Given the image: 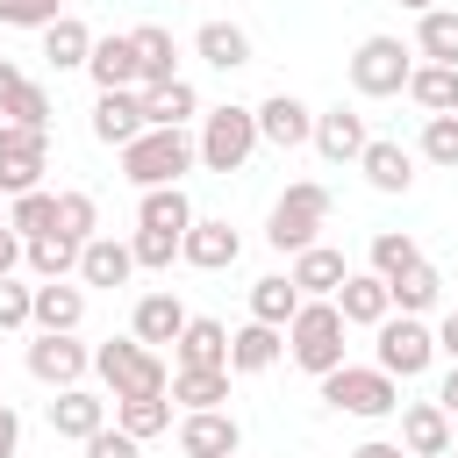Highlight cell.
<instances>
[{
  "instance_id": "7c38bea8",
  "label": "cell",
  "mask_w": 458,
  "mask_h": 458,
  "mask_svg": "<svg viewBox=\"0 0 458 458\" xmlns=\"http://www.w3.org/2000/svg\"><path fill=\"white\" fill-rule=\"evenodd\" d=\"M401 451L408 458H451V415H444V401H401Z\"/></svg>"
},
{
  "instance_id": "ffe728a7",
  "label": "cell",
  "mask_w": 458,
  "mask_h": 458,
  "mask_svg": "<svg viewBox=\"0 0 458 458\" xmlns=\"http://www.w3.org/2000/svg\"><path fill=\"white\" fill-rule=\"evenodd\" d=\"M358 172H365L372 193H408V186H415V157H408L394 136H372L365 157H358Z\"/></svg>"
},
{
  "instance_id": "30bf717a",
  "label": "cell",
  "mask_w": 458,
  "mask_h": 458,
  "mask_svg": "<svg viewBox=\"0 0 458 458\" xmlns=\"http://www.w3.org/2000/svg\"><path fill=\"white\" fill-rule=\"evenodd\" d=\"M29 372H36L43 386L64 394V386H79V379L93 372V351H86L79 336H43V329H36V344H29Z\"/></svg>"
},
{
  "instance_id": "b9f144b4",
  "label": "cell",
  "mask_w": 458,
  "mask_h": 458,
  "mask_svg": "<svg viewBox=\"0 0 458 458\" xmlns=\"http://www.w3.org/2000/svg\"><path fill=\"white\" fill-rule=\"evenodd\" d=\"M21 265H29L36 279H72V272H79V243H64V236L50 229V236H36V243H29V258H21Z\"/></svg>"
},
{
  "instance_id": "9c48e42d",
  "label": "cell",
  "mask_w": 458,
  "mask_h": 458,
  "mask_svg": "<svg viewBox=\"0 0 458 458\" xmlns=\"http://www.w3.org/2000/svg\"><path fill=\"white\" fill-rule=\"evenodd\" d=\"M429 358H437V329L422 315H386L379 322V372L415 379V372H429Z\"/></svg>"
},
{
  "instance_id": "ba28073f",
  "label": "cell",
  "mask_w": 458,
  "mask_h": 458,
  "mask_svg": "<svg viewBox=\"0 0 458 458\" xmlns=\"http://www.w3.org/2000/svg\"><path fill=\"white\" fill-rule=\"evenodd\" d=\"M50 172V129H29V122H0V193L21 200L36 193Z\"/></svg>"
},
{
  "instance_id": "9a60e30c",
  "label": "cell",
  "mask_w": 458,
  "mask_h": 458,
  "mask_svg": "<svg viewBox=\"0 0 458 458\" xmlns=\"http://www.w3.org/2000/svg\"><path fill=\"white\" fill-rule=\"evenodd\" d=\"M258 136H265L272 150H301V143H315V114H308V100H293V93L258 100Z\"/></svg>"
},
{
  "instance_id": "6da1fadb",
  "label": "cell",
  "mask_w": 458,
  "mask_h": 458,
  "mask_svg": "<svg viewBox=\"0 0 458 458\" xmlns=\"http://www.w3.org/2000/svg\"><path fill=\"white\" fill-rule=\"evenodd\" d=\"M193 165H200V143H193L186 129H143V136L122 150V179H129L136 193L179 186V172H193Z\"/></svg>"
},
{
  "instance_id": "ee69618b",
  "label": "cell",
  "mask_w": 458,
  "mask_h": 458,
  "mask_svg": "<svg viewBox=\"0 0 458 458\" xmlns=\"http://www.w3.org/2000/svg\"><path fill=\"white\" fill-rule=\"evenodd\" d=\"M179 243H186V236H165V229H136V236H129V250H136L143 272H165V265L179 258Z\"/></svg>"
},
{
  "instance_id": "5b68a950",
  "label": "cell",
  "mask_w": 458,
  "mask_h": 458,
  "mask_svg": "<svg viewBox=\"0 0 458 458\" xmlns=\"http://www.w3.org/2000/svg\"><path fill=\"white\" fill-rule=\"evenodd\" d=\"M193 143H200V165H208V172H243L250 150L265 143V136H258V107H229V100L208 107Z\"/></svg>"
},
{
  "instance_id": "f1b7e54d",
  "label": "cell",
  "mask_w": 458,
  "mask_h": 458,
  "mask_svg": "<svg viewBox=\"0 0 458 458\" xmlns=\"http://www.w3.org/2000/svg\"><path fill=\"white\" fill-rule=\"evenodd\" d=\"M129 272H136V250L114 243V236H93V243L79 250V279H86V286H129Z\"/></svg>"
},
{
  "instance_id": "7a4b0ae2",
  "label": "cell",
  "mask_w": 458,
  "mask_h": 458,
  "mask_svg": "<svg viewBox=\"0 0 458 458\" xmlns=\"http://www.w3.org/2000/svg\"><path fill=\"white\" fill-rule=\"evenodd\" d=\"M93 372L107 379V394L114 401H143V394H172V365L150 351V344H136V336H107L100 351H93Z\"/></svg>"
},
{
  "instance_id": "8fae6325",
  "label": "cell",
  "mask_w": 458,
  "mask_h": 458,
  "mask_svg": "<svg viewBox=\"0 0 458 458\" xmlns=\"http://www.w3.org/2000/svg\"><path fill=\"white\" fill-rule=\"evenodd\" d=\"M172 365L179 372H229V329L215 315H193L179 329V344H172Z\"/></svg>"
},
{
  "instance_id": "cb8c5ba5",
  "label": "cell",
  "mask_w": 458,
  "mask_h": 458,
  "mask_svg": "<svg viewBox=\"0 0 458 458\" xmlns=\"http://www.w3.org/2000/svg\"><path fill=\"white\" fill-rule=\"evenodd\" d=\"M86 72H93L100 93H129V86H143V72H136V43H129V36H100L93 57H86Z\"/></svg>"
},
{
  "instance_id": "5bb4252c",
  "label": "cell",
  "mask_w": 458,
  "mask_h": 458,
  "mask_svg": "<svg viewBox=\"0 0 458 458\" xmlns=\"http://www.w3.org/2000/svg\"><path fill=\"white\" fill-rule=\"evenodd\" d=\"M143 129H150V122H143V86H129V93H100V100H93V136H100L107 150H129Z\"/></svg>"
},
{
  "instance_id": "7dc6e473",
  "label": "cell",
  "mask_w": 458,
  "mask_h": 458,
  "mask_svg": "<svg viewBox=\"0 0 458 458\" xmlns=\"http://www.w3.org/2000/svg\"><path fill=\"white\" fill-rule=\"evenodd\" d=\"M79 451H86V458H143V444H136L129 429H100V437H86Z\"/></svg>"
},
{
  "instance_id": "d590c367",
  "label": "cell",
  "mask_w": 458,
  "mask_h": 458,
  "mask_svg": "<svg viewBox=\"0 0 458 458\" xmlns=\"http://www.w3.org/2000/svg\"><path fill=\"white\" fill-rule=\"evenodd\" d=\"M7 229L21 236V243H36V236H50L57 229V193H21V200H7Z\"/></svg>"
},
{
  "instance_id": "7bdbcfd3",
  "label": "cell",
  "mask_w": 458,
  "mask_h": 458,
  "mask_svg": "<svg viewBox=\"0 0 458 458\" xmlns=\"http://www.w3.org/2000/svg\"><path fill=\"white\" fill-rule=\"evenodd\" d=\"M0 21L7 29H50V21H64V0H0Z\"/></svg>"
},
{
  "instance_id": "74e56055",
  "label": "cell",
  "mask_w": 458,
  "mask_h": 458,
  "mask_svg": "<svg viewBox=\"0 0 458 458\" xmlns=\"http://www.w3.org/2000/svg\"><path fill=\"white\" fill-rule=\"evenodd\" d=\"M415 50H422L429 64H458V14H451V7H429V14L415 21Z\"/></svg>"
},
{
  "instance_id": "d4e9b609",
  "label": "cell",
  "mask_w": 458,
  "mask_h": 458,
  "mask_svg": "<svg viewBox=\"0 0 458 458\" xmlns=\"http://www.w3.org/2000/svg\"><path fill=\"white\" fill-rule=\"evenodd\" d=\"M186 322H193V315H186L172 293H143V301H136V315H129V336L157 351V344H179V329H186Z\"/></svg>"
},
{
  "instance_id": "11a10c76",
  "label": "cell",
  "mask_w": 458,
  "mask_h": 458,
  "mask_svg": "<svg viewBox=\"0 0 458 458\" xmlns=\"http://www.w3.org/2000/svg\"><path fill=\"white\" fill-rule=\"evenodd\" d=\"M0 229H7V215H0Z\"/></svg>"
},
{
  "instance_id": "1f68e13d",
  "label": "cell",
  "mask_w": 458,
  "mask_h": 458,
  "mask_svg": "<svg viewBox=\"0 0 458 458\" xmlns=\"http://www.w3.org/2000/svg\"><path fill=\"white\" fill-rule=\"evenodd\" d=\"M136 229H165V236H186V229H193V200H186L179 186H150V193L136 200Z\"/></svg>"
},
{
  "instance_id": "4316f807",
  "label": "cell",
  "mask_w": 458,
  "mask_h": 458,
  "mask_svg": "<svg viewBox=\"0 0 458 458\" xmlns=\"http://www.w3.org/2000/svg\"><path fill=\"white\" fill-rule=\"evenodd\" d=\"M129 43H136V72H143V86L179 79V43H172V29L143 21V29H129Z\"/></svg>"
},
{
  "instance_id": "60d3db41",
  "label": "cell",
  "mask_w": 458,
  "mask_h": 458,
  "mask_svg": "<svg viewBox=\"0 0 458 458\" xmlns=\"http://www.w3.org/2000/svg\"><path fill=\"white\" fill-rule=\"evenodd\" d=\"M386 293H394V308H401V315H429V308H437V293H444V279H437V265L422 258V265H415V272H401Z\"/></svg>"
},
{
  "instance_id": "ac0fdd59",
  "label": "cell",
  "mask_w": 458,
  "mask_h": 458,
  "mask_svg": "<svg viewBox=\"0 0 458 458\" xmlns=\"http://www.w3.org/2000/svg\"><path fill=\"white\" fill-rule=\"evenodd\" d=\"M365 114L358 107H329V114H315V150L329 157V165H358L365 157Z\"/></svg>"
},
{
  "instance_id": "f35d334b",
  "label": "cell",
  "mask_w": 458,
  "mask_h": 458,
  "mask_svg": "<svg viewBox=\"0 0 458 458\" xmlns=\"http://www.w3.org/2000/svg\"><path fill=\"white\" fill-rule=\"evenodd\" d=\"M57 236H64V243H79V250L100 236V208H93V193H79V186H72V193H57Z\"/></svg>"
},
{
  "instance_id": "4fadbf2b",
  "label": "cell",
  "mask_w": 458,
  "mask_h": 458,
  "mask_svg": "<svg viewBox=\"0 0 458 458\" xmlns=\"http://www.w3.org/2000/svg\"><path fill=\"white\" fill-rule=\"evenodd\" d=\"M179 451L186 458H236L243 451V429H236L229 408H200V415L179 422Z\"/></svg>"
},
{
  "instance_id": "ab89813d",
  "label": "cell",
  "mask_w": 458,
  "mask_h": 458,
  "mask_svg": "<svg viewBox=\"0 0 458 458\" xmlns=\"http://www.w3.org/2000/svg\"><path fill=\"white\" fill-rule=\"evenodd\" d=\"M415 265H422V243H415V236H401V229H379V236H372V272H379L386 286H394L401 272H415Z\"/></svg>"
},
{
  "instance_id": "d6986e66",
  "label": "cell",
  "mask_w": 458,
  "mask_h": 458,
  "mask_svg": "<svg viewBox=\"0 0 458 458\" xmlns=\"http://www.w3.org/2000/svg\"><path fill=\"white\" fill-rule=\"evenodd\" d=\"M0 114H7V122H29V129H50V93H43L14 57H0Z\"/></svg>"
},
{
  "instance_id": "f5cc1de1",
  "label": "cell",
  "mask_w": 458,
  "mask_h": 458,
  "mask_svg": "<svg viewBox=\"0 0 458 458\" xmlns=\"http://www.w3.org/2000/svg\"><path fill=\"white\" fill-rule=\"evenodd\" d=\"M437 401H444V415H458V365L444 372V394H437Z\"/></svg>"
},
{
  "instance_id": "4dcf8cb0",
  "label": "cell",
  "mask_w": 458,
  "mask_h": 458,
  "mask_svg": "<svg viewBox=\"0 0 458 458\" xmlns=\"http://www.w3.org/2000/svg\"><path fill=\"white\" fill-rule=\"evenodd\" d=\"M193 50H200V64H215V72H243V64H250V36H243L236 21H200Z\"/></svg>"
},
{
  "instance_id": "484cf974",
  "label": "cell",
  "mask_w": 458,
  "mask_h": 458,
  "mask_svg": "<svg viewBox=\"0 0 458 458\" xmlns=\"http://www.w3.org/2000/svg\"><path fill=\"white\" fill-rule=\"evenodd\" d=\"M279 358H286V329H272V322H243L229 336V372H272Z\"/></svg>"
},
{
  "instance_id": "f907efd6",
  "label": "cell",
  "mask_w": 458,
  "mask_h": 458,
  "mask_svg": "<svg viewBox=\"0 0 458 458\" xmlns=\"http://www.w3.org/2000/svg\"><path fill=\"white\" fill-rule=\"evenodd\" d=\"M437 351H444V358H451V365H458V308H451V315H444V322H437Z\"/></svg>"
},
{
  "instance_id": "836d02e7",
  "label": "cell",
  "mask_w": 458,
  "mask_h": 458,
  "mask_svg": "<svg viewBox=\"0 0 458 458\" xmlns=\"http://www.w3.org/2000/svg\"><path fill=\"white\" fill-rule=\"evenodd\" d=\"M114 429H129L136 444L172 429V394H143V401H114Z\"/></svg>"
},
{
  "instance_id": "e0dca14e",
  "label": "cell",
  "mask_w": 458,
  "mask_h": 458,
  "mask_svg": "<svg viewBox=\"0 0 458 458\" xmlns=\"http://www.w3.org/2000/svg\"><path fill=\"white\" fill-rule=\"evenodd\" d=\"M336 315H344L351 329H379V322L394 315V293H386V279H379V272H351V279L336 286Z\"/></svg>"
},
{
  "instance_id": "816d5d0a",
  "label": "cell",
  "mask_w": 458,
  "mask_h": 458,
  "mask_svg": "<svg viewBox=\"0 0 458 458\" xmlns=\"http://www.w3.org/2000/svg\"><path fill=\"white\" fill-rule=\"evenodd\" d=\"M351 458H408V451H401V444H379V437H372V444H358Z\"/></svg>"
},
{
  "instance_id": "c3c4849f",
  "label": "cell",
  "mask_w": 458,
  "mask_h": 458,
  "mask_svg": "<svg viewBox=\"0 0 458 458\" xmlns=\"http://www.w3.org/2000/svg\"><path fill=\"white\" fill-rule=\"evenodd\" d=\"M29 258V243L14 236V229H0V279H14V265Z\"/></svg>"
},
{
  "instance_id": "d6a6232c",
  "label": "cell",
  "mask_w": 458,
  "mask_h": 458,
  "mask_svg": "<svg viewBox=\"0 0 458 458\" xmlns=\"http://www.w3.org/2000/svg\"><path fill=\"white\" fill-rule=\"evenodd\" d=\"M301 315V286L286 279V272H272V279H258L250 286V322H272V329H286Z\"/></svg>"
},
{
  "instance_id": "603a6c76",
  "label": "cell",
  "mask_w": 458,
  "mask_h": 458,
  "mask_svg": "<svg viewBox=\"0 0 458 458\" xmlns=\"http://www.w3.org/2000/svg\"><path fill=\"white\" fill-rule=\"evenodd\" d=\"M50 429H57V437H72V444H86V437H100V429H107V401H100V394H86V386H64V394L50 401Z\"/></svg>"
},
{
  "instance_id": "f546056e",
  "label": "cell",
  "mask_w": 458,
  "mask_h": 458,
  "mask_svg": "<svg viewBox=\"0 0 458 458\" xmlns=\"http://www.w3.org/2000/svg\"><path fill=\"white\" fill-rule=\"evenodd\" d=\"M93 43H100V36H93V29L79 21V14H64V21H50V29H43V57H50L57 72H86Z\"/></svg>"
},
{
  "instance_id": "7402d4cb",
  "label": "cell",
  "mask_w": 458,
  "mask_h": 458,
  "mask_svg": "<svg viewBox=\"0 0 458 458\" xmlns=\"http://www.w3.org/2000/svg\"><path fill=\"white\" fill-rule=\"evenodd\" d=\"M79 322H86V286L43 279V286H36V329H43V336H72Z\"/></svg>"
},
{
  "instance_id": "8992f818",
  "label": "cell",
  "mask_w": 458,
  "mask_h": 458,
  "mask_svg": "<svg viewBox=\"0 0 458 458\" xmlns=\"http://www.w3.org/2000/svg\"><path fill=\"white\" fill-rule=\"evenodd\" d=\"M322 401H329L336 415H365V422H379V415L401 408V379L379 372V365H336V372L322 379Z\"/></svg>"
},
{
  "instance_id": "2e32d148",
  "label": "cell",
  "mask_w": 458,
  "mask_h": 458,
  "mask_svg": "<svg viewBox=\"0 0 458 458\" xmlns=\"http://www.w3.org/2000/svg\"><path fill=\"white\" fill-rule=\"evenodd\" d=\"M236 250H243V236H236L229 222H215V215H193V229H186V243H179V258H186L193 272H222V265H236Z\"/></svg>"
},
{
  "instance_id": "db71d44e",
  "label": "cell",
  "mask_w": 458,
  "mask_h": 458,
  "mask_svg": "<svg viewBox=\"0 0 458 458\" xmlns=\"http://www.w3.org/2000/svg\"><path fill=\"white\" fill-rule=\"evenodd\" d=\"M401 7H415V14H429V7H437V0H401Z\"/></svg>"
},
{
  "instance_id": "44dd1931",
  "label": "cell",
  "mask_w": 458,
  "mask_h": 458,
  "mask_svg": "<svg viewBox=\"0 0 458 458\" xmlns=\"http://www.w3.org/2000/svg\"><path fill=\"white\" fill-rule=\"evenodd\" d=\"M286 279L301 286V301H336V286L351 279V265H344V250L315 243V250H301V258H293V272H286Z\"/></svg>"
},
{
  "instance_id": "e575fe53",
  "label": "cell",
  "mask_w": 458,
  "mask_h": 458,
  "mask_svg": "<svg viewBox=\"0 0 458 458\" xmlns=\"http://www.w3.org/2000/svg\"><path fill=\"white\" fill-rule=\"evenodd\" d=\"M408 100L429 107V114H458V64H415Z\"/></svg>"
},
{
  "instance_id": "8d00e7d4",
  "label": "cell",
  "mask_w": 458,
  "mask_h": 458,
  "mask_svg": "<svg viewBox=\"0 0 458 458\" xmlns=\"http://www.w3.org/2000/svg\"><path fill=\"white\" fill-rule=\"evenodd\" d=\"M172 401H179L186 415L222 408V401H229V372H179V365H172Z\"/></svg>"
},
{
  "instance_id": "277c9868",
  "label": "cell",
  "mask_w": 458,
  "mask_h": 458,
  "mask_svg": "<svg viewBox=\"0 0 458 458\" xmlns=\"http://www.w3.org/2000/svg\"><path fill=\"white\" fill-rule=\"evenodd\" d=\"M322 222H329V186L293 179V186L272 200V215H265V243L286 250V258H301V250H315V229H322Z\"/></svg>"
},
{
  "instance_id": "f6af8a7d",
  "label": "cell",
  "mask_w": 458,
  "mask_h": 458,
  "mask_svg": "<svg viewBox=\"0 0 458 458\" xmlns=\"http://www.w3.org/2000/svg\"><path fill=\"white\" fill-rule=\"evenodd\" d=\"M422 157L429 165H458V114H429L422 122Z\"/></svg>"
},
{
  "instance_id": "3957f363",
  "label": "cell",
  "mask_w": 458,
  "mask_h": 458,
  "mask_svg": "<svg viewBox=\"0 0 458 458\" xmlns=\"http://www.w3.org/2000/svg\"><path fill=\"white\" fill-rule=\"evenodd\" d=\"M344 315H336V301H301V315L286 322V358L301 365V372H315V379H329L336 365H344Z\"/></svg>"
},
{
  "instance_id": "681fc988",
  "label": "cell",
  "mask_w": 458,
  "mask_h": 458,
  "mask_svg": "<svg viewBox=\"0 0 458 458\" xmlns=\"http://www.w3.org/2000/svg\"><path fill=\"white\" fill-rule=\"evenodd\" d=\"M14 451H21V415L0 401V458H14Z\"/></svg>"
},
{
  "instance_id": "83f0119b",
  "label": "cell",
  "mask_w": 458,
  "mask_h": 458,
  "mask_svg": "<svg viewBox=\"0 0 458 458\" xmlns=\"http://www.w3.org/2000/svg\"><path fill=\"white\" fill-rule=\"evenodd\" d=\"M200 114V93L186 79H165V86H143V122L150 129H186Z\"/></svg>"
},
{
  "instance_id": "9f6ffc18",
  "label": "cell",
  "mask_w": 458,
  "mask_h": 458,
  "mask_svg": "<svg viewBox=\"0 0 458 458\" xmlns=\"http://www.w3.org/2000/svg\"><path fill=\"white\" fill-rule=\"evenodd\" d=\"M451 458H458V451H451Z\"/></svg>"
},
{
  "instance_id": "bcb514c9",
  "label": "cell",
  "mask_w": 458,
  "mask_h": 458,
  "mask_svg": "<svg viewBox=\"0 0 458 458\" xmlns=\"http://www.w3.org/2000/svg\"><path fill=\"white\" fill-rule=\"evenodd\" d=\"M21 322H36V286L0 279V329H21Z\"/></svg>"
},
{
  "instance_id": "52a82bcc",
  "label": "cell",
  "mask_w": 458,
  "mask_h": 458,
  "mask_svg": "<svg viewBox=\"0 0 458 458\" xmlns=\"http://www.w3.org/2000/svg\"><path fill=\"white\" fill-rule=\"evenodd\" d=\"M408 79H415V50L401 36H365L351 50V86L365 100H394V93H408Z\"/></svg>"
}]
</instances>
